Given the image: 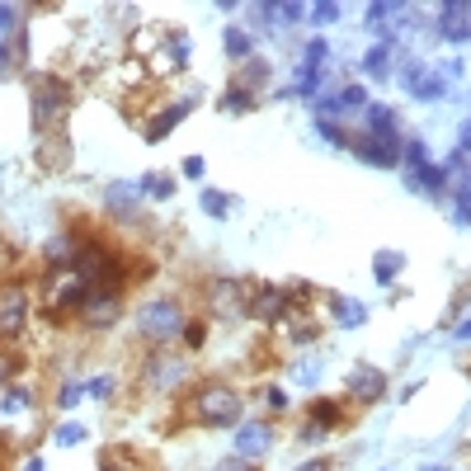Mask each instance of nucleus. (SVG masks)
<instances>
[{
	"mask_svg": "<svg viewBox=\"0 0 471 471\" xmlns=\"http://www.w3.org/2000/svg\"><path fill=\"white\" fill-rule=\"evenodd\" d=\"M255 99H260L255 90H245V86H236V80H231V86L221 90V104H217V108H221V114H251Z\"/></svg>",
	"mask_w": 471,
	"mask_h": 471,
	"instance_id": "obj_23",
	"label": "nucleus"
},
{
	"mask_svg": "<svg viewBox=\"0 0 471 471\" xmlns=\"http://www.w3.org/2000/svg\"><path fill=\"white\" fill-rule=\"evenodd\" d=\"M203 297H208V312H212L217 321H245V283H236V279H212Z\"/></svg>",
	"mask_w": 471,
	"mask_h": 471,
	"instance_id": "obj_10",
	"label": "nucleus"
},
{
	"mask_svg": "<svg viewBox=\"0 0 471 471\" xmlns=\"http://www.w3.org/2000/svg\"><path fill=\"white\" fill-rule=\"evenodd\" d=\"M325 312H330V321H335L340 330H358V325L368 321L363 302H353V297H344V292H330V297H325Z\"/></svg>",
	"mask_w": 471,
	"mask_h": 471,
	"instance_id": "obj_16",
	"label": "nucleus"
},
{
	"mask_svg": "<svg viewBox=\"0 0 471 471\" xmlns=\"http://www.w3.org/2000/svg\"><path fill=\"white\" fill-rule=\"evenodd\" d=\"M80 401H86V382H62V392H57V410H76Z\"/></svg>",
	"mask_w": 471,
	"mask_h": 471,
	"instance_id": "obj_29",
	"label": "nucleus"
},
{
	"mask_svg": "<svg viewBox=\"0 0 471 471\" xmlns=\"http://www.w3.org/2000/svg\"><path fill=\"white\" fill-rule=\"evenodd\" d=\"M221 47H227V57H236V62L255 57V38H251L245 24H227V29H221Z\"/></svg>",
	"mask_w": 471,
	"mask_h": 471,
	"instance_id": "obj_21",
	"label": "nucleus"
},
{
	"mask_svg": "<svg viewBox=\"0 0 471 471\" xmlns=\"http://www.w3.org/2000/svg\"><path fill=\"white\" fill-rule=\"evenodd\" d=\"M179 344L203 349V344H208V321H189V325H184V335H179Z\"/></svg>",
	"mask_w": 471,
	"mask_h": 471,
	"instance_id": "obj_34",
	"label": "nucleus"
},
{
	"mask_svg": "<svg viewBox=\"0 0 471 471\" xmlns=\"http://www.w3.org/2000/svg\"><path fill=\"white\" fill-rule=\"evenodd\" d=\"M52 438H57L62 448H76V443H86V425H62V429L52 434Z\"/></svg>",
	"mask_w": 471,
	"mask_h": 471,
	"instance_id": "obj_35",
	"label": "nucleus"
},
{
	"mask_svg": "<svg viewBox=\"0 0 471 471\" xmlns=\"http://www.w3.org/2000/svg\"><path fill=\"white\" fill-rule=\"evenodd\" d=\"M330 62V43L325 38H312L307 47H302V62H297V76H292V86L283 90V99L288 95H321V80H325V67Z\"/></svg>",
	"mask_w": 471,
	"mask_h": 471,
	"instance_id": "obj_7",
	"label": "nucleus"
},
{
	"mask_svg": "<svg viewBox=\"0 0 471 471\" xmlns=\"http://www.w3.org/2000/svg\"><path fill=\"white\" fill-rule=\"evenodd\" d=\"M212 471H255V462H245V457H236V453H231L227 462H217Z\"/></svg>",
	"mask_w": 471,
	"mask_h": 471,
	"instance_id": "obj_36",
	"label": "nucleus"
},
{
	"mask_svg": "<svg viewBox=\"0 0 471 471\" xmlns=\"http://www.w3.org/2000/svg\"><path fill=\"white\" fill-rule=\"evenodd\" d=\"M184 175L199 179V175H203V156H189V160H184Z\"/></svg>",
	"mask_w": 471,
	"mask_h": 471,
	"instance_id": "obj_38",
	"label": "nucleus"
},
{
	"mask_svg": "<svg viewBox=\"0 0 471 471\" xmlns=\"http://www.w3.org/2000/svg\"><path fill=\"white\" fill-rule=\"evenodd\" d=\"M269 76H273L269 57H251V62H241L236 86H245V90H255V95H260V86H269Z\"/></svg>",
	"mask_w": 471,
	"mask_h": 471,
	"instance_id": "obj_22",
	"label": "nucleus"
},
{
	"mask_svg": "<svg viewBox=\"0 0 471 471\" xmlns=\"http://www.w3.org/2000/svg\"><path fill=\"white\" fill-rule=\"evenodd\" d=\"M179 410H184V420L199 425V429H236V425L245 420V396L236 392L231 382L208 377V382H199V386L184 396Z\"/></svg>",
	"mask_w": 471,
	"mask_h": 471,
	"instance_id": "obj_1",
	"label": "nucleus"
},
{
	"mask_svg": "<svg viewBox=\"0 0 471 471\" xmlns=\"http://www.w3.org/2000/svg\"><path fill=\"white\" fill-rule=\"evenodd\" d=\"M292 382L302 386V392H312V386L321 382V358H297V363H292Z\"/></svg>",
	"mask_w": 471,
	"mask_h": 471,
	"instance_id": "obj_27",
	"label": "nucleus"
},
{
	"mask_svg": "<svg viewBox=\"0 0 471 471\" xmlns=\"http://www.w3.org/2000/svg\"><path fill=\"white\" fill-rule=\"evenodd\" d=\"M71 104H76V90H71V80H67V76L43 71V76L34 80V123H38L43 132L62 128V123H67V114H71Z\"/></svg>",
	"mask_w": 471,
	"mask_h": 471,
	"instance_id": "obj_3",
	"label": "nucleus"
},
{
	"mask_svg": "<svg viewBox=\"0 0 471 471\" xmlns=\"http://www.w3.org/2000/svg\"><path fill=\"white\" fill-rule=\"evenodd\" d=\"M453 335H457V340H466V344H471V316H466V321H462V325H457V330H453Z\"/></svg>",
	"mask_w": 471,
	"mask_h": 471,
	"instance_id": "obj_40",
	"label": "nucleus"
},
{
	"mask_svg": "<svg viewBox=\"0 0 471 471\" xmlns=\"http://www.w3.org/2000/svg\"><path fill=\"white\" fill-rule=\"evenodd\" d=\"M132 325H137V340H142V344H151V349H170V344L184 335V325H189L184 297H170V292L147 297L142 307H137Z\"/></svg>",
	"mask_w": 471,
	"mask_h": 471,
	"instance_id": "obj_2",
	"label": "nucleus"
},
{
	"mask_svg": "<svg viewBox=\"0 0 471 471\" xmlns=\"http://www.w3.org/2000/svg\"><path fill=\"white\" fill-rule=\"evenodd\" d=\"M340 15H344V10L335 5V0H325V5H312V10H307V19L316 24V29H325V24H335Z\"/></svg>",
	"mask_w": 471,
	"mask_h": 471,
	"instance_id": "obj_32",
	"label": "nucleus"
},
{
	"mask_svg": "<svg viewBox=\"0 0 471 471\" xmlns=\"http://www.w3.org/2000/svg\"><path fill=\"white\" fill-rule=\"evenodd\" d=\"M453 151H462V156L471 160V118H466V123L457 128V147H453Z\"/></svg>",
	"mask_w": 471,
	"mask_h": 471,
	"instance_id": "obj_37",
	"label": "nucleus"
},
{
	"mask_svg": "<svg viewBox=\"0 0 471 471\" xmlns=\"http://www.w3.org/2000/svg\"><path fill=\"white\" fill-rule=\"evenodd\" d=\"M24 471H47V466H43V457H29V462H24Z\"/></svg>",
	"mask_w": 471,
	"mask_h": 471,
	"instance_id": "obj_42",
	"label": "nucleus"
},
{
	"mask_svg": "<svg viewBox=\"0 0 471 471\" xmlns=\"http://www.w3.org/2000/svg\"><path fill=\"white\" fill-rule=\"evenodd\" d=\"M297 471H330V457H312V462H302Z\"/></svg>",
	"mask_w": 471,
	"mask_h": 471,
	"instance_id": "obj_39",
	"label": "nucleus"
},
{
	"mask_svg": "<svg viewBox=\"0 0 471 471\" xmlns=\"http://www.w3.org/2000/svg\"><path fill=\"white\" fill-rule=\"evenodd\" d=\"M5 264H10V241L0 236V269H5Z\"/></svg>",
	"mask_w": 471,
	"mask_h": 471,
	"instance_id": "obj_41",
	"label": "nucleus"
},
{
	"mask_svg": "<svg viewBox=\"0 0 471 471\" xmlns=\"http://www.w3.org/2000/svg\"><path fill=\"white\" fill-rule=\"evenodd\" d=\"M386 396V373L382 368H373V363H358L349 377H344V405H353V410H368V405H377Z\"/></svg>",
	"mask_w": 471,
	"mask_h": 471,
	"instance_id": "obj_8",
	"label": "nucleus"
},
{
	"mask_svg": "<svg viewBox=\"0 0 471 471\" xmlns=\"http://www.w3.org/2000/svg\"><path fill=\"white\" fill-rule=\"evenodd\" d=\"M34 316V292L24 283H0V344H15Z\"/></svg>",
	"mask_w": 471,
	"mask_h": 471,
	"instance_id": "obj_5",
	"label": "nucleus"
},
{
	"mask_svg": "<svg viewBox=\"0 0 471 471\" xmlns=\"http://www.w3.org/2000/svg\"><path fill=\"white\" fill-rule=\"evenodd\" d=\"M137 193H142V199L165 203V199H175V179H170V175H147L142 184H137Z\"/></svg>",
	"mask_w": 471,
	"mask_h": 471,
	"instance_id": "obj_26",
	"label": "nucleus"
},
{
	"mask_svg": "<svg viewBox=\"0 0 471 471\" xmlns=\"http://www.w3.org/2000/svg\"><path fill=\"white\" fill-rule=\"evenodd\" d=\"M401 142H405V137H349L353 156L363 165H382V170L401 165Z\"/></svg>",
	"mask_w": 471,
	"mask_h": 471,
	"instance_id": "obj_12",
	"label": "nucleus"
},
{
	"mask_svg": "<svg viewBox=\"0 0 471 471\" xmlns=\"http://www.w3.org/2000/svg\"><path fill=\"white\" fill-rule=\"evenodd\" d=\"M410 189L429 193V199H443V193L453 189V179H448V170H443V165L425 160V165H415V170H410Z\"/></svg>",
	"mask_w": 471,
	"mask_h": 471,
	"instance_id": "obj_17",
	"label": "nucleus"
},
{
	"mask_svg": "<svg viewBox=\"0 0 471 471\" xmlns=\"http://www.w3.org/2000/svg\"><path fill=\"white\" fill-rule=\"evenodd\" d=\"M297 307V297L288 288H273V283H255L245 288V316L251 321H264V325H283Z\"/></svg>",
	"mask_w": 471,
	"mask_h": 471,
	"instance_id": "obj_6",
	"label": "nucleus"
},
{
	"mask_svg": "<svg viewBox=\"0 0 471 471\" xmlns=\"http://www.w3.org/2000/svg\"><path fill=\"white\" fill-rule=\"evenodd\" d=\"M401 269H405V255H401V251H382V255L373 260V279H377V283H396Z\"/></svg>",
	"mask_w": 471,
	"mask_h": 471,
	"instance_id": "obj_25",
	"label": "nucleus"
},
{
	"mask_svg": "<svg viewBox=\"0 0 471 471\" xmlns=\"http://www.w3.org/2000/svg\"><path fill=\"white\" fill-rule=\"evenodd\" d=\"M401 86L420 99V104H438L443 95H448V80L438 76V67L434 62H425V57H410L405 62V71H401Z\"/></svg>",
	"mask_w": 471,
	"mask_h": 471,
	"instance_id": "obj_9",
	"label": "nucleus"
},
{
	"mask_svg": "<svg viewBox=\"0 0 471 471\" xmlns=\"http://www.w3.org/2000/svg\"><path fill=\"white\" fill-rule=\"evenodd\" d=\"M199 203H203V212H208V217H227V212L236 208V199H231V193H221V189H203V199H199Z\"/></svg>",
	"mask_w": 471,
	"mask_h": 471,
	"instance_id": "obj_28",
	"label": "nucleus"
},
{
	"mask_svg": "<svg viewBox=\"0 0 471 471\" xmlns=\"http://www.w3.org/2000/svg\"><path fill=\"white\" fill-rule=\"evenodd\" d=\"M189 108H193V95L189 99H175V104H165V108H156V114L142 123V132H147V142H160L165 132H175L184 118H189Z\"/></svg>",
	"mask_w": 471,
	"mask_h": 471,
	"instance_id": "obj_15",
	"label": "nucleus"
},
{
	"mask_svg": "<svg viewBox=\"0 0 471 471\" xmlns=\"http://www.w3.org/2000/svg\"><path fill=\"white\" fill-rule=\"evenodd\" d=\"M86 392H90L95 401H108V396L118 392V377H114V373H99V377H95V382L86 386Z\"/></svg>",
	"mask_w": 471,
	"mask_h": 471,
	"instance_id": "obj_33",
	"label": "nucleus"
},
{
	"mask_svg": "<svg viewBox=\"0 0 471 471\" xmlns=\"http://www.w3.org/2000/svg\"><path fill=\"white\" fill-rule=\"evenodd\" d=\"M307 425H316L321 434H335V429L344 425V405H340L335 396H316V401L307 405Z\"/></svg>",
	"mask_w": 471,
	"mask_h": 471,
	"instance_id": "obj_18",
	"label": "nucleus"
},
{
	"mask_svg": "<svg viewBox=\"0 0 471 471\" xmlns=\"http://www.w3.org/2000/svg\"><path fill=\"white\" fill-rule=\"evenodd\" d=\"M363 123H368V137H401V118H396L392 104H373V99H368Z\"/></svg>",
	"mask_w": 471,
	"mask_h": 471,
	"instance_id": "obj_20",
	"label": "nucleus"
},
{
	"mask_svg": "<svg viewBox=\"0 0 471 471\" xmlns=\"http://www.w3.org/2000/svg\"><path fill=\"white\" fill-rule=\"evenodd\" d=\"M260 401H264V410H269V415H288V410H292V405H288V392H283V386H273V382L264 386V396H260Z\"/></svg>",
	"mask_w": 471,
	"mask_h": 471,
	"instance_id": "obj_30",
	"label": "nucleus"
},
{
	"mask_svg": "<svg viewBox=\"0 0 471 471\" xmlns=\"http://www.w3.org/2000/svg\"><path fill=\"white\" fill-rule=\"evenodd\" d=\"M34 401H38V392H34L29 382H10L5 392H0V415H5V420H15V415H29Z\"/></svg>",
	"mask_w": 471,
	"mask_h": 471,
	"instance_id": "obj_19",
	"label": "nucleus"
},
{
	"mask_svg": "<svg viewBox=\"0 0 471 471\" xmlns=\"http://www.w3.org/2000/svg\"><path fill=\"white\" fill-rule=\"evenodd\" d=\"M316 132L325 137L330 147H349V132H344V128H340L335 118H316Z\"/></svg>",
	"mask_w": 471,
	"mask_h": 471,
	"instance_id": "obj_31",
	"label": "nucleus"
},
{
	"mask_svg": "<svg viewBox=\"0 0 471 471\" xmlns=\"http://www.w3.org/2000/svg\"><path fill=\"white\" fill-rule=\"evenodd\" d=\"M429 471H443V466H429Z\"/></svg>",
	"mask_w": 471,
	"mask_h": 471,
	"instance_id": "obj_43",
	"label": "nucleus"
},
{
	"mask_svg": "<svg viewBox=\"0 0 471 471\" xmlns=\"http://www.w3.org/2000/svg\"><path fill=\"white\" fill-rule=\"evenodd\" d=\"M363 76H377V80L392 76V47H386V43L368 47V52H363Z\"/></svg>",
	"mask_w": 471,
	"mask_h": 471,
	"instance_id": "obj_24",
	"label": "nucleus"
},
{
	"mask_svg": "<svg viewBox=\"0 0 471 471\" xmlns=\"http://www.w3.org/2000/svg\"><path fill=\"white\" fill-rule=\"evenodd\" d=\"M363 108H368L363 86H340V90L321 95V118H349V114H363Z\"/></svg>",
	"mask_w": 471,
	"mask_h": 471,
	"instance_id": "obj_13",
	"label": "nucleus"
},
{
	"mask_svg": "<svg viewBox=\"0 0 471 471\" xmlns=\"http://www.w3.org/2000/svg\"><path fill=\"white\" fill-rule=\"evenodd\" d=\"M273 438H279V429H273L269 420H241L236 425V457H245V462L269 457Z\"/></svg>",
	"mask_w": 471,
	"mask_h": 471,
	"instance_id": "obj_11",
	"label": "nucleus"
},
{
	"mask_svg": "<svg viewBox=\"0 0 471 471\" xmlns=\"http://www.w3.org/2000/svg\"><path fill=\"white\" fill-rule=\"evenodd\" d=\"M189 377H193L189 358L175 353V349H151V353L142 358V386H147L151 396H175Z\"/></svg>",
	"mask_w": 471,
	"mask_h": 471,
	"instance_id": "obj_4",
	"label": "nucleus"
},
{
	"mask_svg": "<svg viewBox=\"0 0 471 471\" xmlns=\"http://www.w3.org/2000/svg\"><path fill=\"white\" fill-rule=\"evenodd\" d=\"M438 38L443 43H471V5L466 0L438 5Z\"/></svg>",
	"mask_w": 471,
	"mask_h": 471,
	"instance_id": "obj_14",
	"label": "nucleus"
}]
</instances>
